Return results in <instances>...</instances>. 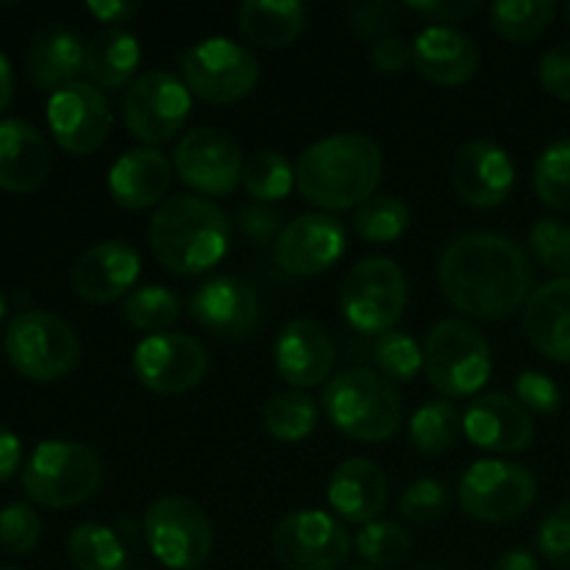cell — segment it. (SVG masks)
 I'll return each mask as SVG.
<instances>
[{
	"label": "cell",
	"instance_id": "obj_31",
	"mask_svg": "<svg viewBox=\"0 0 570 570\" xmlns=\"http://www.w3.org/2000/svg\"><path fill=\"white\" fill-rule=\"evenodd\" d=\"M67 554L78 570H126L128 551L104 523H81L67 540Z\"/></svg>",
	"mask_w": 570,
	"mask_h": 570
},
{
	"label": "cell",
	"instance_id": "obj_42",
	"mask_svg": "<svg viewBox=\"0 0 570 570\" xmlns=\"http://www.w3.org/2000/svg\"><path fill=\"white\" fill-rule=\"evenodd\" d=\"M39 538H42V521L31 504L14 501L0 510V549L9 554H28L37 549Z\"/></svg>",
	"mask_w": 570,
	"mask_h": 570
},
{
	"label": "cell",
	"instance_id": "obj_44",
	"mask_svg": "<svg viewBox=\"0 0 570 570\" xmlns=\"http://www.w3.org/2000/svg\"><path fill=\"white\" fill-rule=\"evenodd\" d=\"M538 549L551 566H570V504L557 507L538 532Z\"/></svg>",
	"mask_w": 570,
	"mask_h": 570
},
{
	"label": "cell",
	"instance_id": "obj_54",
	"mask_svg": "<svg viewBox=\"0 0 570 570\" xmlns=\"http://www.w3.org/2000/svg\"><path fill=\"white\" fill-rule=\"evenodd\" d=\"M14 98V78H11V65L3 53H0V111L11 104Z\"/></svg>",
	"mask_w": 570,
	"mask_h": 570
},
{
	"label": "cell",
	"instance_id": "obj_37",
	"mask_svg": "<svg viewBox=\"0 0 570 570\" xmlns=\"http://www.w3.org/2000/svg\"><path fill=\"white\" fill-rule=\"evenodd\" d=\"M410 209L401 198L382 195L371 198L354 212V232L367 243H395L410 228Z\"/></svg>",
	"mask_w": 570,
	"mask_h": 570
},
{
	"label": "cell",
	"instance_id": "obj_1",
	"mask_svg": "<svg viewBox=\"0 0 570 570\" xmlns=\"http://www.w3.org/2000/svg\"><path fill=\"white\" fill-rule=\"evenodd\" d=\"M443 295L465 315L501 321L521 309L532 293L534 273L527 250L501 234H462L440 256Z\"/></svg>",
	"mask_w": 570,
	"mask_h": 570
},
{
	"label": "cell",
	"instance_id": "obj_24",
	"mask_svg": "<svg viewBox=\"0 0 570 570\" xmlns=\"http://www.w3.org/2000/svg\"><path fill=\"white\" fill-rule=\"evenodd\" d=\"M173 181V165L159 148H134L109 170V193L120 209L139 212L161 204Z\"/></svg>",
	"mask_w": 570,
	"mask_h": 570
},
{
	"label": "cell",
	"instance_id": "obj_40",
	"mask_svg": "<svg viewBox=\"0 0 570 570\" xmlns=\"http://www.w3.org/2000/svg\"><path fill=\"white\" fill-rule=\"evenodd\" d=\"M373 360L376 367L382 371V376L387 382H412V379L421 373L423 367V351L410 334L404 332H387L376 340V348H373Z\"/></svg>",
	"mask_w": 570,
	"mask_h": 570
},
{
	"label": "cell",
	"instance_id": "obj_32",
	"mask_svg": "<svg viewBox=\"0 0 570 570\" xmlns=\"http://www.w3.org/2000/svg\"><path fill=\"white\" fill-rule=\"evenodd\" d=\"M557 3L551 0H499L490 6L493 28L507 42H532L554 22Z\"/></svg>",
	"mask_w": 570,
	"mask_h": 570
},
{
	"label": "cell",
	"instance_id": "obj_39",
	"mask_svg": "<svg viewBox=\"0 0 570 570\" xmlns=\"http://www.w3.org/2000/svg\"><path fill=\"white\" fill-rule=\"evenodd\" d=\"M534 189L546 206L570 212V139L549 145L534 165Z\"/></svg>",
	"mask_w": 570,
	"mask_h": 570
},
{
	"label": "cell",
	"instance_id": "obj_9",
	"mask_svg": "<svg viewBox=\"0 0 570 570\" xmlns=\"http://www.w3.org/2000/svg\"><path fill=\"white\" fill-rule=\"evenodd\" d=\"M259 61L239 42L209 37L181 56V81L206 104H237L259 83Z\"/></svg>",
	"mask_w": 570,
	"mask_h": 570
},
{
	"label": "cell",
	"instance_id": "obj_47",
	"mask_svg": "<svg viewBox=\"0 0 570 570\" xmlns=\"http://www.w3.org/2000/svg\"><path fill=\"white\" fill-rule=\"evenodd\" d=\"M395 14H399V6L384 3V0L356 3L354 9H351V28H354L362 39L376 37L379 42V39L387 37L390 28L395 26Z\"/></svg>",
	"mask_w": 570,
	"mask_h": 570
},
{
	"label": "cell",
	"instance_id": "obj_45",
	"mask_svg": "<svg viewBox=\"0 0 570 570\" xmlns=\"http://www.w3.org/2000/svg\"><path fill=\"white\" fill-rule=\"evenodd\" d=\"M515 395H518V404L527 406V410L534 412H549L560 410V387L551 382L546 373L540 371H523L521 376L515 379Z\"/></svg>",
	"mask_w": 570,
	"mask_h": 570
},
{
	"label": "cell",
	"instance_id": "obj_11",
	"mask_svg": "<svg viewBox=\"0 0 570 570\" xmlns=\"http://www.w3.org/2000/svg\"><path fill=\"white\" fill-rule=\"evenodd\" d=\"M145 540L161 566L195 570L212 554V527L195 501L165 495L145 512Z\"/></svg>",
	"mask_w": 570,
	"mask_h": 570
},
{
	"label": "cell",
	"instance_id": "obj_26",
	"mask_svg": "<svg viewBox=\"0 0 570 570\" xmlns=\"http://www.w3.org/2000/svg\"><path fill=\"white\" fill-rule=\"evenodd\" d=\"M50 173V145L31 122L0 120V189L31 193Z\"/></svg>",
	"mask_w": 570,
	"mask_h": 570
},
{
	"label": "cell",
	"instance_id": "obj_17",
	"mask_svg": "<svg viewBox=\"0 0 570 570\" xmlns=\"http://www.w3.org/2000/svg\"><path fill=\"white\" fill-rule=\"evenodd\" d=\"M345 250V228L326 212L298 215L276 239V262L284 273L298 278L321 276Z\"/></svg>",
	"mask_w": 570,
	"mask_h": 570
},
{
	"label": "cell",
	"instance_id": "obj_34",
	"mask_svg": "<svg viewBox=\"0 0 570 570\" xmlns=\"http://www.w3.org/2000/svg\"><path fill=\"white\" fill-rule=\"evenodd\" d=\"M462 434V417L449 401H432L423 404L421 410L412 415L410 423V440L421 454L440 456L456 445Z\"/></svg>",
	"mask_w": 570,
	"mask_h": 570
},
{
	"label": "cell",
	"instance_id": "obj_14",
	"mask_svg": "<svg viewBox=\"0 0 570 570\" xmlns=\"http://www.w3.org/2000/svg\"><path fill=\"white\" fill-rule=\"evenodd\" d=\"M134 376L156 395H178L198 387L209 371V356L198 340L187 334H154L134 348Z\"/></svg>",
	"mask_w": 570,
	"mask_h": 570
},
{
	"label": "cell",
	"instance_id": "obj_33",
	"mask_svg": "<svg viewBox=\"0 0 570 570\" xmlns=\"http://www.w3.org/2000/svg\"><path fill=\"white\" fill-rule=\"evenodd\" d=\"M122 317L131 328L145 334H165L181 317V298L161 284L134 289L122 301Z\"/></svg>",
	"mask_w": 570,
	"mask_h": 570
},
{
	"label": "cell",
	"instance_id": "obj_19",
	"mask_svg": "<svg viewBox=\"0 0 570 570\" xmlns=\"http://www.w3.org/2000/svg\"><path fill=\"white\" fill-rule=\"evenodd\" d=\"M454 187L465 204L476 209H495L504 204L515 184V165L501 145L473 139L456 150Z\"/></svg>",
	"mask_w": 570,
	"mask_h": 570
},
{
	"label": "cell",
	"instance_id": "obj_53",
	"mask_svg": "<svg viewBox=\"0 0 570 570\" xmlns=\"http://www.w3.org/2000/svg\"><path fill=\"white\" fill-rule=\"evenodd\" d=\"M493 570H540L538 566V557L527 549H515V551H507L499 562H495Z\"/></svg>",
	"mask_w": 570,
	"mask_h": 570
},
{
	"label": "cell",
	"instance_id": "obj_49",
	"mask_svg": "<svg viewBox=\"0 0 570 570\" xmlns=\"http://www.w3.org/2000/svg\"><path fill=\"white\" fill-rule=\"evenodd\" d=\"M371 65L373 70L379 72H401L412 65V45L406 39L393 37H382L379 42H373L371 48Z\"/></svg>",
	"mask_w": 570,
	"mask_h": 570
},
{
	"label": "cell",
	"instance_id": "obj_35",
	"mask_svg": "<svg viewBox=\"0 0 570 570\" xmlns=\"http://www.w3.org/2000/svg\"><path fill=\"white\" fill-rule=\"evenodd\" d=\"M317 404L306 393H282L273 401H267L262 421L265 429L282 443H298L309 438L317 426Z\"/></svg>",
	"mask_w": 570,
	"mask_h": 570
},
{
	"label": "cell",
	"instance_id": "obj_51",
	"mask_svg": "<svg viewBox=\"0 0 570 570\" xmlns=\"http://www.w3.org/2000/svg\"><path fill=\"white\" fill-rule=\"evenodd\" d=\"M20 462H22L20 438L0 423V484L9 482V479L14 476Z\"/></svg>",
	"mask_w": 570,
	"mask_h": 570
},
{
	"label": "cell",
	"instance_id": "obj_43",
	"mask_svg": "<svg viewBox=\"0 0 570 570\" xmlns=\"http://www.w3.org/2000/svg\"><path fill=\"white\" fill-rule=\"evenodd\" d=\"M451 495L445 484L438 479H415L410 488L401 493L399 510L412 523H434L449 512Z\"/></svg>",
	"mask_w": 570,
	"mask_h": 570
},
{
	"label": "cell",
	"instance_id": "obj_3",
	"mask_svg": "<svg viewBox=\"0 0 570 570\" xmlns=\"http://www.w3.org/2000/svg\"><path fill=\"white\" fill-rule=\"evenodd\" d=\"M148 239L167 271L198 276L226 256L232 220L220 206L200 195H173L156 206Z\"/></svg>",
	"mask_w": 570,
	"mask_h": 570
},
{
	"label": "cell",
	"instance_id": "obj_13",
	"mask_svg": "<svg viewBox=\"0 0 570 570\" xmlns=\"http://www.w3.org/2000/svg\"><path fill=\"white\" fill-rule=\"evenodd\" d=\"M273 554L289 570H337L351 554V534L323 510H298L273 529Z\"/></svg>",
	"mask_w": 570,
	"mask_h": 570
},
{
	"label": "cell",
	"instance_id": "obj_5",
	"mask_svg": "<svg viewBox=\"0 0 570 570\" xmlns=\"http://www.w3.org/2000/svg\"><path fill=\"white\" fill-rule=\"evenodd\" d=\"M104 482V465L92 449L72 440H45L22 468V490L33 504L67 510L92 499Z\"/></svg>",
	"mask_w": 570,
	"mask_h": 570
},
{
	"label": "cell",
	"instance_id": "obj_4",
	"mask_svg": "<svg viewBox=\"0 0 570 570\" xmlns=\"http://www.w3.org/2000/svg\"><path fill=\"white\" fill-rule=\"evenodd\" d=\"M323 410L334 426L362 443H384L401 426L399 390L376 371L354 367L334 376L323 390Z\"/></svg>",
	"mask_w": 570,
	"mask_h": 570
},
{
	"label": "cell",
	"instance_id": "obj_6",
	"mask_svg": "<svg viewBox=\"0 0 570 570\" xmlns=\"http://www.w3.org/2000/svg\"><path fill=\"white\" fill-rule=\"evenodd\" d=\"M423 371L434 390L449 399L476 395L493 373L490 343L476 326L465 321H440L426 334L423 345Z\"/></svg>",
	"mask_w": 570,
	"mask_h": 570
},
{
	"label": "cell",
	"instance_id": "obj_57",
	"mask_svg": "<svg viewBox=\"0 0 570 570\" xmlns=\"http://www.w3.org/2000/svg\"><path fill=\"white\" fill-rule=\"evenodd\" d=\"M566 11H568V20H570V3L566 6Z\"/></svg>",
	"mask_w": 570,
	"mask_h": 570
},
{
	"label": "cell",
	"instance_id": "obj_2",
	"mask_svg": "<svg viewBox=\"0 0 570 570\" xmlns=\"http://www.w3.org/2000/svg\"><path fill=\"white\" fill-rule=\"evenodd\" d=\"M382 170L384 156L376 139L345 131L317 139L301 154L295 184L317 209L345 212L373 198Z\"/></svg>",
	"mask_w": 570,
	"mask_h": 570
},
{
	"label": "cell",
	"instance_id": "obj_16",
	"mask_svg": "<svg viewBox=\"0 0 570 570\" xmlns=\"http://www.w3.org/2000/svg\"><path fill=\"white\" fill-rule=\"evenodd\" d=\"M48 126L67 154H95L111 131V109L104 89L87 81L67 83L65 89L50 95Z\"/></svg>",
	"mask_w": 570,
	"mask_h": 570
},
{
	"label": "cell",
	"instance_id": "obj_21",
	"mask_svg": "<svg viewBox=\"0 0 570 570\" xmlns=\"http://www.w3.org/2000/svg\"><path fill=\"white\" fill-rule=\"evenodd\" d=\"M332 334L315 321H289L276 340V367L295 390L321 387L334 367Z\"/></svg>",
	"mask_w": 570,
	"mask_h": 570
},
{
	"label": "cell",
	"instance_id": "obj_56",
	"mask_svg": "<svg viewBox=\"0 0 570 570\" xmlns=\"http://www.w3.org/2000/svg\"><path fill=\"white\" fill-rule=\"evenodd\" d=\"M345 570H376V568H345Z\"/></svg>",
	"mask_w": 570,
	"mask_h": 570
},
{
	"label": "cell",
	"instance_id": "obj_18",
	"mask_svg": "<svg viewBox=\"0 0 570 570\" xmlns=\"http://www.w3.org/2000/svg\"><path fill=\"white\" fill-rule=\"evenodd\" d=\"M462 432L476 449L493 454H518L534 440V423L527 406L504 393H484L468 404Z\"/></svg>",
	"mask_w": 570,
	"mask_h": 570
},
{
	"label": "cell",
	"instance_id": "obj_29",
	"mask_svg": "<svg viewBox=\"0 0 570 570\" xmlns=\"http://www.w3.org/2000/svg\"><path fill=\"white\" fill-rule=\"evenodd\" d=\"M237 26L259 48H287L304 33L306 6L298 0H248L237 9Z\"/></svg>",
	"mask_w": 570,
	"mask_h": 570
},
{
	"label": "cell",
	"instance_id": "obj_58",
	"mask_svg": "<svg viewBox=\"0 0 570 570\" xmlns=\"http://www.w3.org/2000/svg\"><path fill=\"white\" fill-rule=\"evenodd\" d=\"M0 570H20V568H0Z\"/></svg>",
	"mask_w": 570,
	"mask_h": 570
},
{
	"label": "cell",
	"instance_id": "obj_52",
	"mask_svg": "<svg viewBox=\"0 0 570 570\" xmlns=\"http://www.w3.org/2000/svg\"><path fill=\"white\" fill-rule=\"evenodd\" d=\"M87 11L98 17L100 22H126L139 11L137 3H122V0H89Z\"/></svg>",
	"mask_w": 570,
	"mask_h": 570
},
{
	"label": "cell",
	"instance_id": "obj_55",
	"mask_svg": "<svg viewBox=\"0 0 570 570\" xmlns=\"http://www.w3.org/2000/svg\"><path fill=\"white\" fill-rule=\"evenodd\" d=\"M3 317H6V295L0 293V321H3Z\"/></svg>",
	"mask_w": 570,
	"mask_h": 570
},
{
	"label": "cell",
	"instance_id": "obj_15",
	"mask_svg": "<svg viewBox=\"0 0 570 570\" xmlns=\"http://www.w3.org/2000/svg\"><path fill=\"white\" fill-rule=\"evenodd\" d=\"M173 167L187 187L200 195H232L243 184V150L217 128L184 134L173 154Z\"/></svg>",
	"mask_w": 570,
	"mask_h": 570
},
{
	"label": "cell",
	"instance_id": "obj_25",
	"mask_svg": "<svg viewBox=\"0 0 570 570\" xmlns=\"http://www.w3.org/2000/svg\"><path fill=\"white\" fill-rule=\"evenodd\" d=\"M328 504L348 523L367 527L379 521L387 507V476L373 460L351 456L334 468L328 482Z\"/></svg>",
	"mask_w": 570,
	"mask_h": 570
},
{
	"label": "cell",
	"instance_id": "obj_48",
	"mask_svg": "<svg viewBox=\"0 0 570 570\" xmlns=\"http://www.w3.org/2000/svg\"><path fill=\"white\" fill-rule=\"evenodd\" d=\"M540 83L546 92L570 104V42L557 45L540 59Z\"/></svg>",
	"mask_w": 570,
	"mask_h": 570
},
{
	"label": "cell",
	"instance_id": "obj_12",
	"mask_svg": "<svg viewBox=\"0 0 570 570\" xmlns=\"http://www.w3.org/2000/svg\"><path fill=\"white\" fill-rule=\"evenodd\" d=\"M193 92L173 72L154 70L139 76L122 98V122L148 148L170 142L187 122Z\"/></svg>",
	"mask_w": 570,
	"mask_h": 570
},
{
	"label": "cell",
	"instance_id": "obj_46",
	"mask_svg": "<svg viewBox=\"0 0 570 570\" xmlns=\"http://www.w3.org/2000/svg\"><path fill=\"white\" fill-rule=\"evenodd\" d=\"M234 223H237L239 232L256 245L273 243V239H278V234H282V215H278L271 204L239 206Z\"/></svg>",
	"mask_w": 570,
	"mask_h": 570
},
{
	"label": "cell",
	"instance_id": "obj_30",
	"mask_svg": "<svg viewBox=\"0 0 570 570\" xmlns=\"http://www.w3.org/2000/svg\"><path fill=\"white\" fill-rule=\"evenodd\" d=\"M142 61V48L134 33L122 28H104L87 45V67L83 72L98 89H120L131 81Z\"/></svg>",
	"mask_w": 570,
	"mask_h": 570
},
{
	"label": "cell",
	"instance_id": "obj_20",
	"mask_svg": "<svg viewBox=\"0 0 570 570\" xmlns=\"http://www.w3.org/2000/svg\"><path fill=\"white\" fill-rule=\"evenodd\" d=\"M189 312L206 332L226 340H243L259 326V295L234 276H215L193 295Z\"/></svg>",
	"mask_w": 570,
	"mask_h": 570
},
{
	"label": "cell",
	"instance_id": "obj_8",
	"mask_svg": "<svg viewBox=\"0 0 570 570\" xmlns=\"http://www.w3.org/2000/svg\"><path fill=\"white\" fill-rule=\"evenodd\" d=\"M410 298V284L399 262L387 256H367L348 271L340 287L343 315L356 332L387 334L401 321Z\"/></svg>",
	"mask_w": 570,
	"mask_h": 570
},
{
	"label": "cell",
	"instance_id": "obj_50",
	"mask_svg": "<svg viewBox=\"0 0 570 570\" xmlns=\"http://www.w3.org/2000/svg\"><path fill=\"white\" fill-rule=\"evenodd\" d=\"M406 9L426 17L432 26H451V22L479 11V3L476 0H456V3H451V0H429V3H406Z\"/></svg>",
	"mask_w": 570,
	"mask_h": 570
},
{
	"label": "cell",
	"instance_id": "obj_23",
	"mask_svg": "<svg viewBox=\"0 0 570 570\" xmlns=\"http://www.w3.org/2000/svg\"><path fill=\"white\" fill-rule=\"evenodd\" d=\"M412 65L426 81L460 87L471 81L479 67V48L454 26H426L412 42Z\"/></svg>",
	"mask_w": 570,
	"mask_h": 570
},
{
	"label": "cell",
	"instance_id": "obj_7",
	"mask_svg": "<svg viewBox=\"0 0 570 570\" xmlns=\"http://www.w3.org/2000/svg\"><path fill=\"white\" fill-rule=\"evenodd\" d=\"M3 348L11 367L31 382H59L78 365L81 343L53 312L28 309L9 321Z\"/></svg>",
	"mask_w": 570,
	"mask_h": 570
},
{
	"label": "cell",
	"instance_id": "obj_22",
	"mask_svg": "<svg viewBox=\"0 0 570 570\" xmlns=\"http://www.w3.org/2000/svg\"><path fill=\"white\" fill-rule=\"evenodd\" d=\"M139 278V254L122 239H106L83 250L72 267V289L89 304L122 298Z\"/></svg>",
	"mask_w": 570,
	"mask_h": 570
},
{
	"label": "cell",
	"instance_id": "obj_38",
	"mask_svg": "<svg viewBox=\"0 0 570 570\" xmlns=\"http://www.w3.org/2000/svg\"><path fill=\"white\" fill-rule=\"evenodd\" d=\"M412 540L404 527L395 521H373L356 534V551L373 568H393L410 557Z\"/></svg>",
	"mask_w": 570,
	"mask_h": 570
},
{
	"label": "cell",
	"instance_id": "obj_36",
	"mask_svg": "<svg viewBox=\"0 0 570 570\" xmlns=\"http://www.w3.org/2000/svg\"><path fill=\"white\" fill-rule=\"evenodd\" d=\"M295 184V170L287 156L276 150H262L245 161L243 187L256 204H273V200L287 198Z\"/></svg>",
	"mask_w": 570,
	"mask_h": 570
},
{
	"label": "cell",
	"instance_id": "obj_28",
	"mask_svg": "<svg viewBox=\"0 0 570 570\" xmlns=\"http://www.w3.org/2000/svg\"><path fill=\"white\" fill-rule=\"evenodd\" d=\"M87 67V45L65 26L39 28L28 50V76L39 89H65Z\"/></svg>",
	"mask_w": 570,
	"mask_h": 570
},
{
	"label": "cell",
	"instance_id": "obj_27",
	"mask_svg": "<svg viewBox=\"0 0 570 570\" xmlns=\"http://www.w3.org/2000/svg\"><path fill=\"white\" fill-rule=\"evenodd\" d=\"M523 332L540 354L570 365V276L546 282L529 295Z\"/></svg>",
	"mask_w": 570,
	"mask_h": 570
},
{
	"label": "cell",
	"instance_id": "obj_10",
	"mask_svg": "<svg viewBox=\"0 0 570 570\" xmlns=\"http://www.w3.org/2000/svg\"><path fill=\"white\" fill-rule=\"evenodd\" d=\"M538 499V479L518 462L482 460L460 479V504L473 521L510 523Z\"/></svg>",
	"mask_w": 570,
	"mask_h": 570
},
{
	"label": "cell",
	"instance_id": "obj_41",
	"mask_svg": "<svg viewBox=\"0 0 570 570\" xmlns=\"http://www.w3.org/2000/svg\"><path fill=\"white\" fill-rule=\"evenodd\" d=\"M532 254L546 271L560 273V278L570 276V226L557 217H543L529 232Z\"/></svg>",
	"mask_w": 570,
	"mask_h": 570
}]
</instances>
